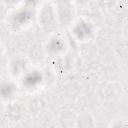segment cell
Here are the masks:
<instances>
[{
    "label": "cell",
    "instance_id": "cell-1",
    "mask_svg": "<svg viewBox=\"0 0 128 128\" xmlns=\"http://www.w3.org/2000/svg\"><path fill=\"white\" fill-rule=\"evenodd\" d=\"M40 80V75L36 74H34L31 75L30 76H28L26 79V84H28V85H32L34 84L36 82V83Z\"/></svg>",
    "mask_w": 128,
    "mask_h": 128
}]
</instances>
